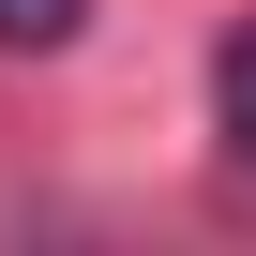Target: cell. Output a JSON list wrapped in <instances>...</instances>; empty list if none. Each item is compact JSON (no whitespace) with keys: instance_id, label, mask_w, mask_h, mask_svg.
<instances>
[{"instance_id":"obj_2","label":"cell","mask_w":256,"mask_h":256,"mask_svg":"<svg viewBox=\"0 0 256 256\" xmlns=\"http://www.w3.org/2000/svg\"><path fill=\"white\" fill-rule=\"evenodd\" d=\"M90 30V0H0V46L16 60H46V46H76Z\"/></svg>"},{"instance_id":"obj_1","label":"cell","mask_w":256,"mask_h":256,"mask_svg":"<svg viewBox=\"0 0 256 256\" xmlns=\"http://www.w3.org/2000/svg\"><path fill=\"white\" fill-rule=\"evenodd\" d=\"M211 136H226V166H256V16H241L226 60H211Z\"/></svg>"}]
</instances>
